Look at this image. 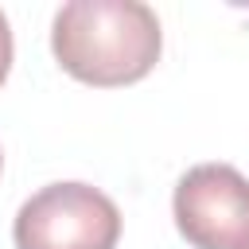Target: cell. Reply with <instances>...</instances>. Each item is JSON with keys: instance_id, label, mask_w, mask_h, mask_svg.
Returning a JSON list of instances; mask_svg holds the SVG:
<instances>
[{"instance_id": "5", "label": "cell", "mask_w": 249, "mask_h": 249, "mask_svg": "<svg viewBox=\"0 0 249 249\" xmlns=\"http://www.w3.org/2000/svg\"><path fill=\"white\" fill-rule=\"evenodd\" d=\"M0 171H4V152H0Z\"/></svg>"}, {"instance_id": "3", "label": "cell", "mask_w": 249, "mask_h": 249, "mask_svg": "<svg viewBox=\"0 0 249 249\" xmlns=\"http://www.w3.org/2000/svg\"><path fill=\"white\" fill-rule=\"evenodd\" d=\"M171 214L179 237L191 249H245L249 179L233 163H198L179 175Z\"/></svg>"}, {"instance_id": "1", "label": "cell", "mask_w": 249, "mask_h": 249, "mask_svg": "<svg viewBox=\"0 0 249 249\" xmlns=\"http://www.w3.org/2000/svg\"><path fill=\"white\" fill-rule=\"evenodd\" d=\"M51 51L86 86H132L160 62L163 31L140 0H70L51 19Z\"/></svg>"}, {"instance_id": "4", "label": "cell", "mask_w": 249, "mask_h": 249, "mask_svg": "<svg viewBox=\"0 0 249 249\" xmlns=\"http://www.w3.org/2000/svg\"><path fill=\"white\" fill-rule=\"evenodd\" d=\"M12 54H16V43H12V27H8V16L0 12V86L8 82V70H12Z\"/></svg>"}, {"instance_id": "6", "label": "cell", "mask_w": 249, "mask_h": 249, "mask_svg": "<svg viewBox=\"0 0 249 249\" xmlns=\"http://www.w3.org/2000/svg\"><path fill=\"white\" fill-rule=\"evenodd\" d=\"M245 249H249V245H245Z\"/></svg>"}, {"instance_id": "2", "label": "cell", "mask_w": 249, "mask_h": 249, "mask_svg": "<svg viewBox=\"0 0 249 249\" xmlns=\"http://www.w3.org/2000/svg\"><path fill=\"white\" fill-rule=\"evenodd\" d=\"M16 249H117L121 210L93 183H47L12 222Z\"/></svg>"}]
</instances>
